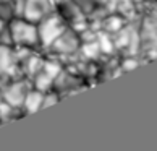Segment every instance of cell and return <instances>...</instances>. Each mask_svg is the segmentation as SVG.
I'll list each match as a JSON object with an SVG mask.
<instances>
[{"label":"cell","mask_w":157,"mask_h":151,"mask_svg":"<svg viewBox=\"0 0 157 151\" xmlns=\"http://www.w3.org/2000/svg\"><path fill=\"white\" fill-rule=\"evenodd\" d=\"M13 46L16 47H34L39 44V31L37 23H33L23 16H15L7 23Z\"/></svg>","instance_id":"cell-1"},{"label":"cell","mask_w":157,"mask_h":151,"mask_svg":"<svg viewBox=\"0 0 157 151\" xmlns=\"http://www.w3.org/2000/svg\"><path fill=\"white\" fill-rule=\"evenodd\" d=\"M67 30L65 23L62 21L60 15H50L47 13L44 18L37 21V31H39V44L50 47L52 42Z\"/></svg>","instance_id":"cell-2"},{"label":"cell","mask_w":157,"mask_h":151,"mask_svg":"<svg viewBox=\"0 0 157 151\" xmlns=\"http://www.w3.org/2000/svg\"><path fill=\"white\" fill-rule=\"evenodd\" d=\"M28 89L25 88L23 81H11L3 89V101L10 104L11 107H21L23 99H25Z\"/></svg>","instance_id":"cell-3"},{"label":"cell","mask_w":157,"mask_h":151,"mask_svg":"<svg viewBox=\"0 0 157 151\" xmlns=\"http://www.w3.org/2000/svg\"><path fill=\"white\" fill-rule=\"evenodd\" d=\"M52 49L62 52V54H70V52L76 50L79 47V38L73 31H70L68 28L63 31L59 38H57L50 46Z\"/></svg>","instance_id":"cell-4"},{"label":"cell","mask_w":157,"mask_h":151,"mask_svg":"<svg viewBox=\"0 0 157 151\" xmlns=\"http://www.w3.org/2000/svg\"><path fill=\"white\" fill-rule=\"evenodd\" d=\"M16 55L13 50V46L0 44V75L2 77H11L16 68Z\"/></svg>","instance_id":"cell-5"},{"label":"cell","mask_w":157,"mask_h":151,"mask_svg":"<svg viewBox=\"0 0 157 151\" xmlns=\"http://www.w3.org/2000/svg\"><path fill=\"white\" fill-rule=\"evenodd\" d=\"M42 97H44V93L39 91L36 88H31L28 89L25 99H23L21 107L25 109L26 114H33V112H37L39 109H42Z\"/></svg>","instance_id":"cell-6"},{"label":"cell","mask_w":157,"mask_h":151,"mask_svg":"<svg viewBox=\"0 0 157 151\" xmlns=\"http://www.w3.org/2000/svg\"><path fill=\"white\" fill-rule=\"evenodd\" d=\"M57 101H59V96H57L55 93H52V91L44 93V97H42V109H44V107H49L50 104H55Z\"/></svg>","instance_id":"cell-7"},{"label":"cell","mask_w":157,"mask_h":151,"mask_svg":"<svg viewBox=\"0 0 157 151\" xmlns=\"http://www.w3.org/2000/svg\"><path fill=\"white\" fill-rule=\"evenodd\" d=\"M5 25H7V23H5V21L2 20V18H0V31H2L3 28H5Z\"/></svg>","instance_id":"cell-8"}]
</instances>
